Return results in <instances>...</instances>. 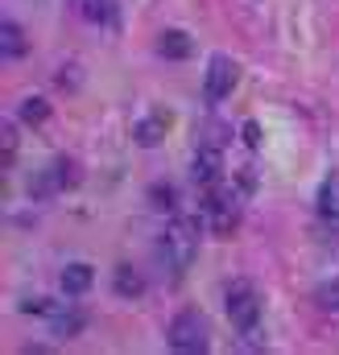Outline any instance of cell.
<instances>
[{
  "mask_svg": "<svg viewBox=\"0 0 339 355\" xmlns=\"http://www.w3.org/2000/svg\"><path fill=\"white\" fill-rule=\"evenodd\" d=\"M79 182V166L71 162V157H54V166L46 170L42 178H33V198H50V194H58V190H67V186H75Z\"/></svg>",
  "mask_w": 339,
  "mask_h": 355,
  "instance_id": "cell-8",
  "label": "cell"
},
{
  "mask_svg": "<svg viewBox=\"0 0 339 355\" xmlns=\"http://www.w3.org/2000/svg\"><path fill=\"white\" fill-rule=\"evenodd\" d=\"M0 54H4V62L8 58H25L29 54V42H25V29L17 25V21H0Z\"/></svg>",
  "mask_w": 339,
  "mask_h": 355,
  "instance_id": "cell-11",
  "label": "cell"
},
{
  "mask_svg": "<svg viewBox=\"0 0 339 355\" xmlns=\"http://www.w3.org/2000/svg\"><path fill=\"white\" fill-rule=\"evenodd\" d=\"M315 302H319L323 310H331V314H339V277H331V281H323V285L315 289Z\"/></svg>",
  "mask_w": 339,
  "mask_h": 355,
  "instance_id": "cell-16",
  "label": "cell"
},
{
  "mask_svg": "<svg viewBox=\"0 0 339 355\" xmlns=\"http://www.w3.org/2000/svg\"><path fill=\"white\" fill-rule=\"evenodd\" d=\"M166 343H170V352H178V355H207L211 352V327H207V318L199 310H182L170 322Z\"/></svg>",
  "mask_w": 339,
  "mask_h": 355,
  "instance_id": "cell-4",
  "label": "cell"
},
{
  "mask_svg": "<svg viewBox=\"0 0 339 355\" xmlns=\"http://www.w3.org/2000/svg\"><path fill=\"white\" fill-rule=\"evenodd\" d=\"M91 281H95L91 265H67L58 285H63V293H67V297H83L87 289H91Z\"/></svg>",
  "mask_w": 339,
  "mask_h": 355,
  "instance_id": "cell-12",
  "label": "cell"
},
{
  "mask_svg": "<svg viewBox=\"0 0 339 355\" xmlns=\"http://www.w3.org/2000/svg\"><path fill=\"white\" fill-rule=\"evenodd\" d=\"M240 83V67L228 54H211L207 58V79H203V99L207 103H224Z\"/></svg>",
  "mask_w": 339,
  "mask_h": 355,
  "instance_id": "cell-5",
  "label": "cell"
},
{
  "mask_svg": "<svg viewBox=\"0 0 339 355\" xmlns=\"http://www.w3.org/2000/svg\"><path fill=\"white\" fill-rule=\"evenodd\" d=\"M240 215H245V190H240V182H232V186L220 182V186L203 190V219H207V227L220 240H228L240 227Z\"/></svg>",
  "mask_w": 339,
  "mask_h": 355,
  "instance_id": "cell-3",
  "label": "cell"
},
{
  "mask_svg": "<svg viewBox=\"0 0 339 355\" xmlns=\"http://www.w3.org/2000/svg\"><path fill=\"white\" fill-rule=\"evenodd\" d=\"M315 211H319L323 232L339 244V170H331V174L323 178V186H319V194H315Z\"/></svg>",
  "mask_w": 339,
  "mask_h": 355,
  "instance_id": "cell-7",
  "label": "cell"
},
{
  "mask_svg": "<svg viewBox=\"0 0 339 355\" xmlns=\"http://www.w3.org/2000/svg\"><path fill=\"white\" fill-rule=\"evenodd\" d=\"M220 182H224V141L211 137V141H203L195 149V186L199 190H211Z\"/></svg>",
  "mask_w": 339,
  "mask_h": 355,
  "instance_id": "cell-6",
  "label": "cell"
},
{
  "mask_svg": "<svg viewBox=\"0 0 339 355\" xmlns=\"http://www.w3.org/2000/svg\"><path fill=\"white\" fill-rule=\"evenodd\" d=\"M166 112H158V116H149V120H141L137 124V145H158L162 141V132H166Z\"/></svg>",
  "mask_w": 339,
  "mask_h": 355,
  "instance_id": "cell-13",
  "label": "cell"
},
{
  "mask_svg": "<svg viewBox=\"0 0 339 355\" xmlns=\"http://www.w3.org/2000/svg\"><path fill=\"white\" fill-rule=\"evenodd\" d=\"M91 25H116L120 21V0H71Z\"/></svg>",
  "mask_w": 339,
  "mask_h": 355,
  "instance_id": "cell-10",
  "label": "cell"
},
{
  "mask_svg": "<svg viewBox=\"0 0 339 355\" xmlns=\"http://www.w3.org/2000/svg\"><path fill=\"white\" fill-rule=\"evenodd\" d=\"M199 223L190 219V215H174L166 223V232H162V240H158V261L166 268L170 281H178L186 268L195 265V257H199Z\"/></svg>",
  "mask_w": 339,
  "mask_h": 355,
  "instance_id": "cell-2",
  "label": "cell"
},
{
  "mask_svg": "<svg viewBox=\"0 0 339 355\" xmlns=\"http://www.w3.org/2000/svg\"><path fill=\"white\" fill-rule=\"evenodd\" d=\"M21 120H25V124H33V128H38V124H46V120H50V103H46V99H38V95H33V99H25V103H21Z\"/></svg>",
  "mask_w": 339,
  "mask_h": 355,
  "instance_id": "cell-15",
  "label": "cell"
},
{
  "mask_svg": "<svg viewBox=\"0 0 339 355\" xmlns=\"http://www.w3.org/2000/svg\"><path fill=\"white\" fill-rule=\"evenodd\" d=\"M116 289H120L124 297H141L145 281L137 277V268H133V265H120V268H116Z\"/></svg>",
  "mask_w": 339,
  "mask_h": 355,
  "instance_id": "cell-14",
  "label": "cell"
},
{
  "mask_svg": "<svg viewBox=\"0 0 339 355\" xmlns=\"http://www.w3.org/2000/svg\"><path fill=\"white\" fill-rule=\"evenodd\" d=\"M158 54L170 58V62H186V58L195 54V42H190V33H182V29H166V33L158 37Z\"/></svg>",
  "mask_w": 339,
  "mask_h": 355,
  "instance_id": "cell-9",
  "label": "cell"
},
{
  "mask_svg": "<svg viewBox=\"0 0 339 355\" xmlns=\"http://www.w3.org/2000/svg\"><path fill=\"white\" fill-rule=\"evenodd\" d=\"M224 310H228V322H232V331H236V339L245 343V347H253L261 352L265 347V327H261V314H265V306H261V293H256L253 281H228V289H224Z\"/></svg>",
  "mask_w": 339,
  "mask_h": 355,
  "instance_id": "cell-1",
  "label": "cell"
}]
</instances>
